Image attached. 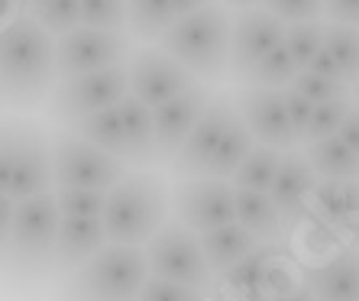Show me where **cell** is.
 <instances>
[{"instance_id":"6da1fadb","label":"cell","mask_w":359,"mask_h":301,"mask_svg":"<svg viewBox=\"0 0 359 301\" xmlns=\"http://www.w3.org/2000/svg\"><path fill=\"white\" fill-rule=\"evenodd\" d=\"M59 81L55 39L33 17H20L0 29V100L17 110H36Z\"/></svg>"},{"instance_id":"7a4b0ae2","label":"cell","mask_w":359,"mask_h":301,"mask_svg":"<svg viewBox=\"0 0 359 301\" xmlns=\"http://www.w3.org/2000/svg\"><path fill=\"white\" fill-rule=\"evenodd\" d=\"M230 23H233L230 10L220 0H214L188 17H178L159 39V46L175 62H182L198 81H226L230 78Z\"/></svg>"},{"instance_id":"3957f363","label":"cell","mask_w":359,"mask_h":301,"mask_svg":"<svg viewBox=\"0 0 359 301\" xmlns=\"http://www.w3.org/2000/svg\"><path fill=\"white\" fill-rule=\"evenodd\" d=\"M104 234L107 243L146 246L149 236L168 220V185L156 172H123L117 185L107 188L104 201Z\"/></svg>"},{"instance_id":"277c9868","label":"cell","mask_w":359,"mask_h":301,"mask_svg":"<svg viewBox=\"0 0 359 301\" xmlns=\"http://www.w3.org/2000/svg\"><path fill=\"white\" fill-rule=\"evenodd\" d=\"M59 220L62 214L52 192L17 201L13 230H10V250L4 266H7L10 279L17 282L20 292L52 276V253H55Z\"/></svg>"},{"instance_id":"5b68a950","label":"cell","mask_w":359,"mask_h":301,"mask_svg":"<svg viewBox=\"0 0 359 301\" xmlns=\"http://www.w3.org/2000/svg\"><path fill=\"white\" fill-rule=\"evenodd\" d=\"M149 279V262L142 246L104 243L91 260L72 269L62 285L65 301H136Z\"/></svg>"},{"instance_id":"8992f818","label":"cell","mask_w":359,"mask_h":301,"mask_svg":"<svg viewBox=\"0 0 359 301\" xmlns=\"http://www.w3.org/2000/svg\"><path fill=\"white\" fill-rule=\"evenodd\" d=\"M52 192V136L33 120H4L0 194L13 201Z\"/></svg>"},{"instance_id":"52a82bcc","label":"cell","mask_w":359,"mask_h":301,"mask_svg":"<svg viewBox=\"0 0 359 301\" xmlns=\"http://www.w3.org/2000/svg\"><path fill=\"white\" fill-rule=\"evenodd\" d=\"M126 94H130V72H126V65L84 72V75H62L55 81V88H52L49 100H46V110H49L52 120L72 123L78 117L114 107Z\"/></svg>"},{"instance_id":"ba28073f","label":"cell","mask_w":359,"mask_h":301,"mask_svg":"<svg viewBox=\"0 0 359 301\" xmlns=\"http://www.w3.org/2000/svg\"><path fill=\"white\" fill-rule=\"evenodd\" d=\"M142 250H146V262H149V276L156 279L191 285L201 292L214 279L208 260H204V250H201V236L178 220H165Z\"/></svg>"},{"instance_id":"9c48e42d","label":"cell","mask_w":359,"mask_h":301,"mask_svg":"<svg viewBox=\"0 0 359 301\" xmlns=\"http://www.w3.org/2000/svg\"><path fill=\"white\" fill-rule=\"evenodd\" d=\"M126 172V162L78 140L75 133L52 136V188H97L107 192Z\"/></svg>"},{"instance_id":"30bf717a","label":"cell","mask_w":359,"mask_h":301,"mask_svg":"<svg viewBox=\"0 0 359 301\" xmlns=\"http://www.w3.org/2000/svg\"><path fill=\"white\" fill-rule=\"evenodd\" d=\"M130 55H133V39L126 29L75 26V29L55 36V72H59V78L126 65Z\"/></svg>"},{"instance_id":"8fae6325","label":"cell","mask_w":359,"mask_h":301,"mask_svg":"<svg viewBox=\"0 0 359 301\" xmlns=\"http://www.w3.org/2000/svg\"><path fill=\"white\" fill-rule=\"evenodd\" d=\"M168 214L194 234L214 230L233 220V185L224 178H178L168 192Z\"/></svg>"},{"instance_id":"7c38bea8","label":"cell","mask_w":359,"mask_h":301,"mask_svg":"<svg viewBox=\"0 0 359 301\" xmlns=\"http://www.w3.org/2000/svg\"><path fill=\"white\" fill-rule=\"evenodd\" d=\"M130 72V94L140 98L146 107H159L165 100L178 98L182 91H188L191 84H198V78L168 55L162 46H142L130 55L126 62Z\"/></svg>"},{"instance_id":"4fadbf2b","label":"cell","mask_w":359,"mask_h":301,"mask_svg":"<svg viewBox=\"0 0 359 301\" xmlns=\"http://www.w3.org/2000/svg\"><path fill=\"white\" fill-rule=\"evenodd\" d=\"M233 107L256 142L272 146V149H282V152L301 146L292 120H288V110H285V94L278 88L243 84L240 91L233 94Z\"/></svg>"},{"instance_id":"5bb4252c","label":"cell","mask_w":359,"mask_h":301,"mask_svg":"<svg viewBox=\"0 0 359 301\" xmlns=\"http://www.w3.org/2000/svg\"><path fill=\"white\" fill-rule=\"evenodd\" d=\"M233 117H236L233 94L214 91V98L208 100V107H204V114L198 117L194 130L188 133V140L182 142V149L175 152V159L168 162L172 172H175V178L204 175V166H208V159L214 156L220 136L226 133V126L233 123Z\"/></svg>"},{"instance_id":"9a60e30c","label":"cell","mask_w":359,"mask_h":301,"mask_svg":"<svg viewBox=\"0 0 359 301\" xmlns=\"http://www.w3.org/2000/svg\"><path fill=\"white\" fill-rule=\"evenodd\" d=\"M285 39V23L266 7L236 10L230 23V75L236 81L252 72V65Z\"/></svg>"},{"instance_id":"2e32d148","label":"cell","mask_w":359,"mask_h":301,"mask_svg":"<svg viewBox=\"0 0 359 301\" xmlns=\"http://www.w3.org/2000/svg\"><path fill=\"white\" fill-rule=\"evenodd\" d=\"M210 98H214L210 84H191V88L182 91L178 98L165 100V104H159V107H152L159 162L175 159V152L182 149V142L188 140V133L194 130V123H198V117L204 114V107H208Z\"/></svg>"},{"instance_id":"e0dca14e","label":"cell","mask_w":359,"mask_h":301,"mask_svg":"<svg viewBox=\"0 0 359 301\" xmlns=\"http://www.w3.org/2000/svg\"><path fill=\"white\" fill-rule=\"evenodd\" d=\"M314 188H318V175H314V168L308 166L304 152L301 149L282 152V162H278L276 182L269 188V198H272V204H276L278 214H282L285 230H294L298 224L308 220Z\"/></svg>"},{"instance_id":"ac0fdd59","label":"cell","mask_w":359,"mask_h":301,"mask_svg":"<svg viewBox=\"0 0 359 301\" xmlns=\"http://www.w3.org/2000/svg\"><path fill=\"white\" fill-rule=\"evenodd\" d=\"M314 301H359V246H337L308 272Z\"/></svg>"},{"instance_id":"d6986e66","label":"cell","mask_w":359,"mask_h":301,"mask_svg":"<svg viewBox=\"0 0 359 301\" xmlns=\"http://www.w3.org/2000/svg\"><path fill=\"white\" fill-rule=\"evenodd\" d=\"M104 243H107V234L100 218H62L59 234H55V253H52V272L68 276L84 260H91Z\"/></svg>"},{"instance_id":"ffe728a7","label":"cell","mask_w":359,"mask_h":301,"mask_svg":"<svg viewBox=\"0 0 359 301\" xmlns=\"http://www.w3.org/2000/svg\"><path fill=\"white\" fill-rule=\"evenodd\" d=\"M311 72H320L327 78H340V81L353 84L359 78V29L356 26H340L327 23L324 29V46L311 62Z\"/></svg>"},{"instance_id":"44dd1931","label":"cell","mask_w":359,"mask_h":301,"mask_svg":"<svg viewBox=\"0 0 359 301\" xmlns=\"http://www.w3.org/2000/svg\"><path fill=\"white\" fill-rule=\"evenodd\" d=\"M117 110H120V123H123V140H126V166L146 168L152 162H159L152 107H146L133 94H126V98H120Z\"/></svg>"},{"instance_id":"7402d4cb","label":"cell","mask_w":359,"mask_h":301,"mask_svg":"<svg viewBox=\"0 0 359 301\" xmlns=\"http://www.w3.org/2000/svg\"><path fill=\"white\" fill-rule=\"evenodd\" d=\"M359 204V182L353 178H318L314 198H311V220L330 227V230H346Z\"/></svg>"},{"instance_id":"603a6c76","label":"cell","mask_w":359,"mask_h":301,"mask_svg":"<svg viewBox=\"0 0 359 301\" xmlns=\"http://www.w3.org/2000/svg\"><path fill=\"white\" fill-rule=\"evenodd\" d=\"M276 256H278L276 243H259L256 250H250L243 260H236L230 269L220 272L224 292L236 301H262V282H266V272Z\"/></svg>"},{"instance_id":"cb8c5ba5","label":"cell","mask_w":359,"mask_h":301,"mask_svg":"<svg viewBox=\"0 0 359 301\" xmlns=\"http://www.w3.org/2000/svg\"><path fill=\"white\" fill-rule=\"evenodd\" d=\"M233 220L250 230L259 243H278L285 234L282 214L272 204L269 192H250V188H233Z\"/></svg>"},{"instance_id":"d4e9b609","label":"cell","mask_w":359,"mask_h":301,"mask_svg":"<svg viewBox=\"0 0 359 301\" xmlns=\"http://www.w3.org/2000/svg\"><path fill=\"white\" fill-rule=\"evenodd\" d=\"M198 236H201L204 260H208V266H210L214 276H220L224 269H230L236 260H243L250 250L259 246V240H256L250 230H243L236 220L220 224V227H214V230H204V234H198Z\"/></svg>"},{"instance_id":"484cf974","label":"cell","mask_w":359,"mask_h":301,"mask_svg":"<svg viewBox=\"0 0 359 301\" xmlns=\"http://www.w3.org/2000/svg\"><path fill=\"white\" fill-rule=\"evenodd\" d=\"M65 130L75 133L78 140L91 142V146L110 152V156H117L120 162H126V140H123V123H120L117 104L97 110V114H88V117L72 120V123H65Z\"/></svg>"},{"instance_id":"4316f807","label":"cell","mask_w":359,"mask_h":301,"mask_svg":"<svg viewBox=\"0 0 359 301\" xmlns=\"http://www.w3.org/2000/svg\"><path fill=\"white\" fill-rule=\"evenodd\" d=\"M301 152H304V159L318 178H353V182H359V156L340 136L301 142Z\"/></svg>"},{"instance_id":"83f0119b","label":"cell","mask_w":359,"mask_h":301,"mask_svg":"<svg viewBox=\"0 0 359 301\" xmlns=\"http://www.w3.org/2000/svg\"><path fill=\"white\" fill-rule=\"evenodd\" d=\"M175 7L172 0H126V29L130 39L159 42L175 23Z\"/></svg>"},{"instance_id":"f1b7e54d","label":"cell","mask_w":359,"mask_h":301,"mask_svg":"<svg viewBox=\"0 0 359 301\" xmlns=\"http://www.w3.org/2000/svg\"><path fill=\"white\" fill-rule=\"evenodd\" d=\"M252 146H256V140H252V133L246 130V123L240 120V114H236L233 123L226 126V133L220 136V142H217V149H214V156H210L208 166H204V175L230 182V178H233V172L240 168V162L250 156Z\"/></svg>"},{"instance_id":"f546056e","label":"cell","mask_w":359,"mask_h":301,"mask_svg":"<svg viewBox=\"0 0 359 301\" xmlns=\"http://www.w3.org/2000/svg\"><path fill=\"white\" fill-rule=\"evenodd\" d=\"M278 162H282V149H272V146H262L256 142L250 149V156L240 162V168L233 172L230 185L233 188H250V192H269L272 182H276Z\"/></svg>"},{"instance_id":"4dcf8cb0","label":"cell","mask_w":359,"mask_h":301,"mask_svg":"<svg viewBox=\"0 0 359 301\" xmlns=\"http://www.w3.org/2000/svg\"><path fill=\"white\" fill-rule=\"evenodd\" d=\"M301 68L294 65L292 52H288V46H285V39L278 42L272 52H266L256 65H252V72L246 78H243L240 84H252V88H288V84L294 81V75H298Z\"/></svg>"},{"instance_id":"1f68e13d","label":"cell","mask_w":359,"mask_h":301,"mask_svg":"<svg viewBox=\"0 0 359 301\" xmlns=\"http://www.w3.org/2000/svg\"><path fill=\"white\" fill-rule=\"evenodd\" d=\"M26 17H33L46 33L62 36L81 26V0H26Z\"/></svg>"},{"instance_id":"d6a6232c","label":"cell","mask_w":359,"mask_h":301,"mask_svg":"<svg viewBox=\"0 0 359 301\" xmlns=\"http://www.w3.org/2000/svg\"><path fill=\"white\" fill-rule=\"evenodd\" d=\"M324 29H327V20H304V23L285 26V46H288L298 68H308L314 62V55L324 46Z\"/></svg>"},{"instance_id":"836d02e7","label":"cell","mask_w":359,"mask_h":301,"mask_svg":"<svg viewBox=\"0 0 359 301\" xmlns=\"http://www.w3.org/2000/svg\"><path fill=\"white\" fill-rule=\"evenodd\" d=\"M353 107V98L343 94V98L324 100V104H314V114H311L308 130L301 133V142H314V140H327V136H337V130L343 126L346 114Z\"/></svg>"},{"instance_id":"e575fe53","label":"cell","mask_w":359,"mask_h":301,"mask_svg":"<svg viewBox=\"0 0 359 301\" xmlns=\"http://www.w3.org/2000/svg\"><path fill=\"white\" fill-rule=\"evenodd\" d=\"M62 218H100L107 192L97 188H52Z\"/></svg>"},{"instance_id":"d590c367","label":"cell","mask_w":359,"mask_h":301,"mask_svg":"<svg viewBox=\"0 0 359 301\" xmlns=\"http://www.w3.org/2000/svg\"><path fill=\"white\" fill-rule=\"evenodd\" d=\"M292 88L298 94L311 100V104H324V100H334V98H343V94H350V84L340 81V78H327L320 72H311V68H301L298 75H294Z\"/></svg>"},{"instance_id":"8d00e7d4","label":"cell","mask_w":359,"mask_h":301,"mask_svg":"<svg viewBox=\"0 0 359 301\" xmlns=\"http://www.w3.org/2000/svg\"><path fill=\"white\" fill-rule=\"evenodd\" d=\"M81 26L126 29V0H81Z\"/></svg>"},{"instance_id":"74e56055","label":"cell","mask_w":359,"mask_h":301,"mask_svg":"<svg viewBox=\"0 0 359 301\" xmlns=\"http://www.w3.org/2000/svg\"><path fill=\"white\" fill-rule=\"evenodd\" d=\"M136 301H204V292L191 288V285H178V282H168V279L149 276L142 282Z\"/></svg>"},{"instance_id":"f35d334b","label":"cell","mask_w":359,"mask_h":301,"mask_svg":"<svg viewBox=\"0 0 359 301\" xmlns=\"http://www.w3.org/2000/svg\"><path fill=\"white\" fill-rule=\"evenodd\" d=\"M262 7L285 26L304 20H324V0H262Z\"/></svg>"},{"instance_id":"ab89813d","label":"cell","mask_w":359,"mask_h":301,"mask_svg":"<svg viewBox=\"0 0 359 301\" xmlns=\"http://www.w3.org/2000/svg\"><path fill=\"white\" fill-rule=\"evenodd\" d=\"M282 94H285V110H288V120H292L294 133H298V142H301V133L308 130L311 114H314V104H311L304 94L294 91L292 84H288V88H282Z\"/></svg>"},{"instance_id":"60d3db41","label":"cell","mask_w":359,"mask_h":301,"mask_svg":"<svg viewBox=\"0 0 359 301\" xmlns=\"http://www.w3.org/2000/svg\"><path fill=\"white\" fill-rule=\"evenodd\" d=\"M324 20L359 29V0H324Z\"/></svg>"},{"instance_id":"b9f144b4","label":"cell","mask_w":359,"mask_h":301,"mask_svg":"<svg viewBox=\"0 0 359 301\" xmlns=\"http://www.w3.org/2000/svg\"><path fill=\"white\" fill-rule=\"evenodd\" d=\"M13 210H17V201L0 194V269L7 262V250H10V230H13Z\"/></svg>"},{"instance_id":"7bdbcfd3","label":"cell","mask_w":359,"mask_h":301,"mask_svg":"<svg viewBox=\"0 0 359 301\" xmlns=\"http://www.w3.org/2000/svg\"><path fill=\"white\" fill-rule=\"evenodd\" d=\"M337 136H340V140L359 156V104H353V107H350V114H346L343 126L337 130Z\"/></svg>"},{"instance_id":"ee69618b","label":"cell","mask_w":359,"mask_h":301,"mask_svg":"<svg viewBox=\"0 0 359 301\" xmlns=\"http://www.w3.org/2000/svg\"><path fill=\"white\" fill-rule=\"evenodd\" d=\"M26 13V0H0V29Z\"/></svg>"},{"instance_id":"f6af8a7d","label":"cell","mask_w":359,"mask_h":301,"mask_svg":"<svg viewBox=\"0 0 359 301\" xmlns=\"http://www.w3.org/2000/svg\"><path fill=\"white\" fill-rule=\"evenodd\" d=\"M208 4H214V0H172L175 17H188V13H194V10H201V7H208Z\"/></svg>"},{"instance_id":"bcb514c9","label":"cell","mask_w":359,"mask_h":301,"mask_svg":"<svg viewBox=\"0 0 359 301\" xmlns=\"http://www.w3.org/2000/svg\"><path fill=\"white\" fill-rule=\"evenodd\" d=\"M276 301H314V295H311V288H308V285H298L294 292L282 295V298H276Z\"/></svg>"},{"instance_id":"7dc6e473","label":"cell","mask_w":359,"mask_h":301,"mask_svg":"<svg viewBox=\"0 0 359 301\" xmlns=\"http://www.w3.org/2000/svg\"><path fill=\"white\" fill-rule=\"evenodd\" d=\"M226 10H250V7H262V0H220Z\"/></svg>"},{"instance_id":"c3c4849f","label":"cell","mask_w":359,"mask_h":301,"mask_svg":"<svg viewBox=\"0 0 359 301\" xmlns=\"http://www.w3.org/2000/svg\"><path fill=\"white\" fill-rule=\"evenodd\" d=\"M346 234L353 236V246H359V204H356V214H353L350 227H346Z\"/></svg>"},{"instance_id":"681fc988","label":"cell","mask_w":359,"mask_h":301,"mask_svg":"<svg viewBox=\"0 0 359 301\" xmlns=\"http://www.w3.org/2000/svg\"><path fill=\"white\" fill-rule=\"evenodd\" d=\"M350 98H353V104H359V78L350 84Z\"/></svg>"},{"instance_id":"f907efd6","label":"cell","mask_w":359,"mask_h":301,"mask_svg":"<svg viewBox=\"0 0 359 301\" xmlns=\"http://www.w3.org/2000/svg\"><path fill=\"white\" fill-rule=\"evenodd\" d=\"M0 133H4V120H0Z\"/></svg>"}]
</instances>
